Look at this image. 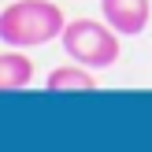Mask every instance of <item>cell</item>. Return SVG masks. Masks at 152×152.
<instances>
[{"mask_svg": "<svg viewBox=\"0 0 152 152\" xmlns=\"http://www.w3.org/2000/svg\"><path fill=\"white\" fill-rule=\"evenodd\" d=\"M67 59L82 67H111L119 59V30L111 22H96V19H74L63 26L59 34Z\"/></svg>", "mask_w": 152, "mask_h": 152, "instance_id": "2", "label": "cell"}, {"mask_svg": "<svg viewBox=\"0 0 152 152\" xmlns=\"http://www.w3.org/2000/svg\"><path fill=\"white\" fill-rule=\"evenodd\" d=\"M45 89H52V93H89V89H96V78L89 74V67H82V63L56 67V71L48 74V82H45Z\"/></svg>", "mask_w": 152, "mask_h": 152, "instance_id": "5", "label": "cell"}, {"mask_svg": "<svg viewBox=\"0 0 152 152\" xmlns=\"http://www.w3.org/2000/svg\"><path fill=\"white\" fill-rule=\"evenodd\" d=\"M100 11L119 34H141L152 19V0H100Z\"/></svg>", "mask_w": 152, "mask_h": 152, "instance_id": "3", "label": "cell"}, {"mask_svg": "<svg viewBox=\"0 0 152 152\" xmlns=\"http://www.w3.org/2000/svg\"><path fill=\"white\" fill-rule=\"evenodd\" d=\"M67 15L52 0H15L0 7V41L11 48H37L63 34Z\"/></svg>", "mask_w": 152, "mask_h": 152, "instance_id": "1", "label": "cell"}, {"mask_svg": "<svg viewBox=\"0 0 152 152\" xmlns=\"http://www.w3.org/2000/svg\"><path fill=\"white\" fill-rule=\"evenodd\" d=\"M30 82H34V59L26 56V48L0 52V93L26 89Z\"/></svg>", "mask_w": 152, "mask_h": 152, "instance_id": "4", "label": "cell"}]
</instances>
